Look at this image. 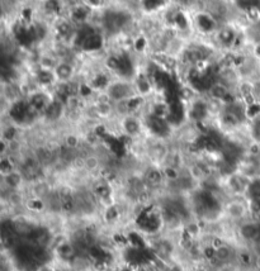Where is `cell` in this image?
Wrapping results in <instances>:
<instances>
[]
</instances>
